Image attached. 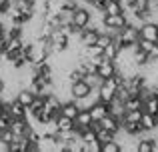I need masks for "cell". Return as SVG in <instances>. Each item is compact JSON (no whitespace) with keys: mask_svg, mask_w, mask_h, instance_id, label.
Segmentation results:
<instances>
[{"mask_svg":"<svg viewBox=\"0 0 158 152\" xmlns=\"http://www.w3.org/2000/svg\"><path fill=\"white\" fill-rule=\"evenodd\" d=\"M90 22V10L86 6H76L72 12V26L74 28H86Z\"/></svg>","mask_w":158,"mask_h":152,"instance_id":"obj_1","label":"cell"},{"mask_svg":"<svg viewBox=\"0 0 158 152\" xmlns=\"http://www.w3.org/2000/svg\"><path fill=\"white\" fill-rule=\"evenodd\" d=\"M138 36L140 38H146V40H152V42H158V24L142 22L138 26Z\"/></svg>","mask_w":158,"mask_h":152,"instance_id":"obj_2","label":"cell"},{"mask_svg":"<svg viewBox=\"0 0 158 152\" xmlns=\"http://www.w3.org/2000/svg\"><path fill=\"white\" fill-rule=\"evenodd\" d=\"M96 74L100 78H108V76H114L116 74V62L114 60H102L100 64H96Z\"/></svg>","mask_w":158,"mask_h":152,"instance_id":"obj_3","label":"cell"},{"mask_svg":"<svg viewBox=\"0 0 158 152\" xmlns=\"http://www.w3.org/2000/svg\"><path fill=\"white\" fill-rule=\"evenodd\" d=\"M90 120H92V116H90L88 110H78L76 118H74V130H76V132H80V130L88 128Z\"/></svg>","mask_w":158,"mask_h":152,"instance_id":"obj_4","label":"cell"},{"mask_svg":"<svg viewBox=\"0 0 158 152\" xmlns=\"http://www.w3.org/2000/svg\"><path fill=\"white\" fill-rule=\"evenodd\" d=\"M120 124L122 122L118 120V118H114L112 114H104V116L100 118V128H106V130H110V132H118L120 130Z\"/></svg>","mask_w":158,"mask_h":152,"instance_id":"obj_5","label":"cell"},{"mask_svg":"<svg viewBox=\"0 0 158 152\" xmlns=\"http://www.w3.org/2000/svg\"><path fill=\"white\" fill-rule=\"evenodd\" d=\"M104 24L110 28H124L126 26V16L120 14H104Z\"/></svg>","mask_w":158,"mask_h":152,"instance_id":"obj_6","label":"cell"},{"mask_svg":"<svg viewBox=\"0 0 158 152\" xmlns=\"http://www.w3.org/2000/svg\"><path fill=\"white\" fill-rule=\"evenodd\" d=\"M88 112H90V116H92V120H100L104 114H108V104L98 100V102H94V104L88 108Z\"/></svg>","mask_w":158,"mask_h":152,"instance_id":"obj_7","label":"cell"},{"mask_svg":"<svg viewBox=\"0 0 158 152\" xmlns=\"http://www.w3.org/2000/svg\"><path fill=\"white\" fill-rule=\"evenodd\" d=\"M140 126H142L144 130H156V126H158L156 116H154V114H148V112H144V110H142V116H140Z\"/></svg>","mask_w":158,"mask_h":152,"instance_id":"obj_8","label":"cell"},{"mask_svg":"<svg viewBox=\"0 0 158 152\" xmlns=\"http://www.w3.org/2000/svg\"><path fill=\"white\" fill-rule=\"evenodd\" d=\"M14 98H16V100H18V102H20L22 106H28V104H30L32 100H34V94H32V92H30L28 88H20L18 92L14 94Z\"/></svg>","mask_w":158,"mask_h":152,"instance_id":"obj_9","label":"cell"},{"mask_svg":"<svg viewBox=\"0 0 158 152\" xmlns=\"http://www.w3.org/2000/svg\"><path fill=\"white\" fill-rule=\"evenodd\" d=\"M142 110H144V112H148V114H156V110H158V98L154 96V94L142 100Z\"/></svg>","mask_w":158,"mask_h":152,"instance_id":"obj_10","label":"cell"},{"mask_svg":"<svg viewBox=\"0 0 158 152\" xmlns=\"http://www.w3.org/2000/svg\"><path fill=\"white\" fill-rule=\"evenodd\" d=\"M126 110H142V98L140 96H128L124 100V112Z\"/></svg>","mask_w":158,"mask_h":152,"instance_id":"obj_11","label":"cell"},{"mask_svg":"<svg viewBox=\"0 0 158 152\" xmlns=\"http://www.w3.org/2000/svg\"><path fill=\"white\" fill-rule=\"evenodd\" d=\"M56 128L58 130H72L74 128V120L72 118H68V116H58L56 118Z\"/></svg>","mask_w":158,"mask_h":152,"instance_id":"obj_12","label":"cell"},{"mask_svg":"<svg viewBox=\"0 0 158 152\" xmlns=\"http://www.w3.org/2000/svg\"><path fill=\"white\" fill-rule=\"evenodd\" d=\"M122 6L118 4V0H108L104 2V14H120Z\"/></svg>","mask_w":158,"mask_h":152,"instance_id":"obj_13","label":"cell"},{"mask_svg":"<svg viewBox=\"0 0 158 152\" xmlns=\"http://www.w3.org/2000/svg\"><path fill=\"white\" fill-rule=\"evenodd\" d=\"M82 80H84L90 88H98V86L102 84V80H104V78H100L96 72H94V74H84V76H82Z\"/></svg>","mask_w":158,"mask_h":152,"instance_id":"obj_14","label":"cell"},{"mask_svg":"<svg viewBox=\"0 0 158 152\" xmlns=\"http://www.w3.org/2000/svg\"><path fill=\"white\" fill-rule=\"evenodd\" d=\"M94 134H96V140L100 142V144L102 142H108V140H114V132H110V130H106V128H98Z\"/></svg>","mask_w":158,"mask_h":152,"instance_id":"obj_15","label":"cell"},{"mask_svg":"<svg viewBox=\"0 0 158 152\" xmlns=\"http://www.w3.org/2000/svg\"><path fill=\"white\" fill-rule=\"evenodd\" d=\"M142 110H126L122 116V122H140Z\"/></svg>","mask_w":158,"mask_h":152,"instance_id":"obj_16","label":"cell"},{"mask_svg":"<svg viewBox=\"0 0 158 152\" xmlns=\"http://www.w3.org/2000/svg\"><path fill=\"white\" fill-rule=\"evenodd\" d=\"M100 152H122V148H120V144L116 140H108L100 144Z\"/></svg>","mask_w":158,"mask_h":152,"instance_id":"obj_17","label":"cell"},{"mask_svg":"<svg viewBox=\"0 0 158 152\" xmlns=\"http://www.w3.org/2000/svg\"><path fill=\"white\" fill-rule=\"evenodd\" d=\"M136 152H152V140H138Z\"/></svg>","mask_w":158,"mask_h":152,"instance_id":"obj_18","label":"cell"},{"mask_svg":"<svg viewBox=\"0 0 158 152\" xmlns=\"http://www.w3.org/2000/svg\"><path fill=\"white\" fill-rule=\"evenodd\" d=\"M0 152H10V142H6V140L0 138Z\"/></svg>","mask_w":158,"mask_h":152,"instance_id":"obj_19","label":"cell"},{"mask_svg":"<svg viewBox=\"0 0 158 152\" xmlns=\"http://www.w3.org/2000/svg\"><path fill=\"white\" fill-rule=\"evenodd\" d=\"M4 112H6V104H4V102L2 100H0V116H2V114Z\"/></svg>","mask_w":158,"mask_h":152,"instance_id":"obj_20","label":"cell"},{"mask_svg":"<svg viewBox=\"0 0 158 152\" xmlns=\"http://www.w3.org/2000/svg\"><path fill=\"white\" fill-rule=\"evenodd\" d=\"M154 116H156V120H158V110H156V114H154Z\"/></svg>","mask_w":158,"mask_h":152,"instance_id":"obj_21","label":"cell"},{"mask_svg":"<svg viewBox=\"0 0 158 152\" xmlns=\"http://www.w3.org/2000/svg\"><path fill=\"white\" fill-rule=\"evenodd\" d=\"M104 2H108V0H104Z\"/></svg>","mask_w":158,"mask_h":152,"instance_id":"obj_22","label":"cell"}]
</instances>
